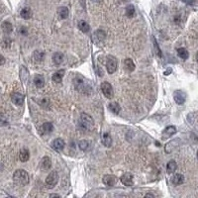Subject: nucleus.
I'll return each mask as SVG.
<instances>
[{
	"label": "nucleus",
	"instance_id": "19",
	"mask_svg": "<svg viewBox=\"0 0 198 198\" xmlns=\"http://www.w3.org/2000/svg\"><path fill=\"white\" fill-rule=\"evenodd\" d=\"M101 142H102L103 146H105L106 148H110L112 146V138L108 133H105V134L102 135Z\"/></svg>",
	"mask_w": 198,
	"mask_h": 198
},
{
	"label": "nucleus",
	"instance_id": "35",
	"mask_svg": "<svg viewBox=\"0 0 198 198\" xmlns=\"http://www.w3.org/2000/svg\"><path fill=\"white\" fill-rule=\"evenodd\" d=\"M4 63H5V58L2 55H0V66H3Z\"/></svg>",
	"mask_w": 198,
	"mask_h": 198
},
{
	"label": "nucleus",
	"instance_id": "28",
	"mask_svg": "<svg viewBox=\"0 0 198 198\" xmlns=\"http://www.w3.org/2000/svg\"><path fill=\"white\" fill-rule=\"evenodd\" d=\"M78 28H79L80 31L83 32V33H87V32H89V30H90L89 24L84 20H80L78 22Z\"/></svg>",
	"mask_w": 198,
	"mask_h": 198
},
{
	"label": "nucleus",
	"instance_id": "9",
	"mask_svg": "<svg viewBox=\"0 0 198 198\" xmlns=\"http://www.w3.org/2000/svg\"><path fill=\"white\" fill-rule=\"evenodd\" d=\"M11 100L15 105L21 106V105H23L25 97H24V95H22V94L19 93V92H15L11 95Z\"/></svg>",
	"mask_w": 198,
	"mask_h": 198
},
{
	"label": "nucleus",
	"instance_id": "18",
	"mask_svg": "<svg viewBox=\"0 0 198 198\" xmlns=\"http://www.w3.org/2000/svg\"><path fill=\"white\" fill-rule=\"evenodd\" d=\"M63 75H64V70H59V71H57L55 74H53L51 79H53V81L55 83H61Z\"/></svg>",
	"mask_w": 198,
	"mask_h": 198
},
{
	"label": "nucleus",
	"instance_id": "16",
	"mask_svg": "<svg viewBox=\"0 0 198 198\" xmlns=\"http://www.w3.org/2000/svg\"><path fill=\"white\" fill-rule=\"evenodd\" d=\"M63 59H64V55L63 54L59 53V51H57V53H55L53 55V57H51V59H53V63L55 64H57V66H59V64H62V63L63 62Z\"/></svg>",
	"mask_w": 198,
	"mask_h": 198
},
{
	"label": "nucleus",
	"instance_id": "30",
	"mask_svg": "<svg viewBox=\"0 0 198 198\" xmlns=\"http://www.w3.org/2000/svg\"><path fill=\"white\" fill-rule=\"evenodd\" d=\"M177 55L182 59H187L189 57V53L185 48H179L177 49Z\"/></svg>",
	"mask_w": 198,
	"mask_h": 198
},
{
	"label": "nucleus",
	"instance_id": "7",
	"mask_svg": "<svg viewBox=\"0 0 198 198\" xmlns=\"http://www.w3.org/2000/svg\"><path fill=\"white\" fill-rule=\"evenodd\" d=\"M175 133H176V127L175 126H173V125H170V126H167L165 129V130L162 131V140L169 139V138L173 137L175 134Z\"/></svg>",
	"mask_w": 198,
	"mask_h": 198
},
{
	"label": "nucleus",
	"instance_id": "37",
	"mask_svg": "<svg viewBox=\"0 0 198 198\" xmlns=\"http://www.w3.org/2000/svg\"><path fill=\"white\" fill-rule=\"evenodd\" d=\"M145 197H154V194H152V193H147V194L145 195Z\"/></svg>",
	"mask_w": 198,
	"mask_h": 198
},
{
	"label": "nucleus",
	"instance_id": "27",
	"mask_svg": "<svg viewBox=\"0 0 198 198\" xmlns=\"http://www.w3.org/2000/svg\"><path fill=\"white\" fill-rule=\"evenodd\" d=\"M108 108H109V110L112 112V113H114V114H119L120 110H121V107H120V105L118 104L117 102H111V103H109Z\"/></svg>",
	"mask_w": 198,
	"mask_h": 198
},
{
	"label": "nucleus",
	"instance_id": "14",
	"mask_svg": "<svg viewBox=\"0 0 198 198\" xmlns=\"http://www.w3.org/2000/svg\"><path fill=\"white\" fill-rule=\"evenodd\" d=\"M103 183L105 184L107 186H114L116 184V177L114 175H111V174H106L103 176V179H102Z\"/></svg>",
	"mask_w": 198,
	"mask_h": 198
},
{
	"label": "nucleus",
	"instance_id": "21",
	"mask_svg": "<svg viewBox=\"0 0 198 198\" xmlns=\"http://www.w3.org/2000/svg\"><path fill=\"white\" fill-rule=\"evenodd\" d=\"M68 14H70V11H68L67 7L66 6H62L58 9V15L61 19H67L68 17Z\"/></svg>",
	"mask_w": 198,
	"mask_h": 198
},
{
	"label": "nucleus",
	"instance_id": "38",
	"mask_svg": "<svg viewBox=\"0 0 198 198\" xmlns=\"http://www.w3.org/2000/svg\"><path fill=\"white\" fill-rule=\"evenodd\" d=\"M170 71H171V68H169V70H167V72H166V71L165 72V75H166V74H170Z\"/></svg>",
	"mask_w": 198,
	"mask_h": 198
},
{
	"label": "nucleus",
	"instance_id": "8",
	"mask_svg": "<svg viewBox=\"0 0 198 198\" xmlns=\"http://www.w3.org/2000/svg\"><path fill=\"white\" fill-rule=\"evenodd\" d=\"M133 179H134L133 174L130 173H126L121 176L120 181H121L125 186H132L133 185Z\"/></svg>",
	"mask_w": 198,
	"mask_h": 198
},
{
	"label": "nucleus",
	"instance_id": "4",
	"mask_svg": "<svg viewBox=\"0 0 198 198\" xmlns=\"http://www.w3.org/2000/svg\"><path fill=\"white\" fill-rule=\"evenodd\" d=\"M117 67H118V61L117 59L113 55H109V57H107V59H106V68H107V71H108V74H114L117 70Z\"/></svg>",
	"mask_w": 198,
	"mask_h": 198
},
{
	"label": "nucleus",
	"instance_id": "25",
	"mask_svg": "<svg viewBox=\"0 0 198 198\" xmlns=\"http://www.w3.org/2000/svg\"><path fill=\"white\" fill-rule=\"evenodd\" d=\"M1 29L4 33L10 34L13 31V26L10 22H8V21H4V22L1 24Z\"/></svg>",
	"mask_w": 198,
	"mask_h": 198
},
{
	"label": "nucleus",
	"instance_id": "2",
	"mask_svg": "<svg viewBox=\"0 0 198 198\" xmlns=\"http://www.w3.org/2000/svg\"><path fill=\"white\" fill-rule=\"evenodd\" d=\"M80 125L81 127L87 131H91L94 128V121L93 118L87 113H81L80 114Z\"/></svg>",
	"mask_w": 198,
	"mask_h": 198
},
{
	"label": "nucleus",
	"instance_id": "12",
	"mask_svg": "<svg viewBox=\"0 0 198 198\" xmlns=\"http://www.w3.org/2000/svg\"><path fill=\"white\" fill-rule=\"evenodd\" d=\"M40 167L42 170L47 171L49 170L51 167V158L50 157H44L42 158V161L40 162Z\"/></svg>",
	"mask_w": 198,
	"mask_h": 198
},
{
	"label": "nucleus",
	"instance_id": "3",
	"mask_svg": "<svg viewBox=\"0 0 198 198\" xmlns=\"http://www.w3.org/2000/svg\"><path fill=\"white\" fill-rule=\"evenodd\" d=\"M59 178V173L55 170H53L51 173H50V174H48V176H47V178L45 180L46 187L49 188V189L54 188L58 184Z\"/></svg>",
	"mask_w": 198,
	"mask_h": 198
},
{
	"label": "nucleus",
	"instance_id": "33",
	"mask_svg": "<svg viewBox=\"0 0 198 198\" xmlns=\"http://www.w3.org/2000/svg\"><path fill=\"white\" fill-rule=\"evenodd\" d=\"M153 43H154V50H156V54L158 55V57L162 58V51H161L160 47H158V43H157V41H156V39H154V37H153Z\"/></svg>",
	"mask_w": 198,
	"mask_h": 198
},
{
	"label": "nucleus",
	"instance_id": "22",
	"mask_svg": "<svg viewBox=\"0 0 198 198\" xmlns=\"http://www.w3.org/2000/svg\"><path fill=\"white\" fill-rule=\"evenodd\" d=\"M177 169V163H176L175 161H169L166 165V171L167 173H174V171Z\"/></svg>",
	"mask_w": 198,
	"mask_h": 198
},
{
	"label": "nucleus",
	"instance_id": "39",
	"mask_svg": "<svg viewBox=\"0 0 198 198\" xmlns=\"http://www.w3.org/2000/svg\"><path fill=\"white\" fill-rule=\"evenodd\" d=\"M50 197H59V194H51Z\"/></svg>",
	"mask_w": 198,
	"mask_h": 198
},
{
	"label": "nucleus",
	"instance_id": "23",
	"mask_svg": "<svg viewBox=\"0 0 198 198\" xmlns=\"http://www.w3.org/2000/svg\"><path fill=\"white\" fill-rule=\"evenodd\" d=\"M106 35H105V32L102 31V30H97V31L94 33L93 38H94V42H101V41H104Z\"/></svg>",
	"mask_w": 198,
	"mask_h": 198
},
{
	"label": "nucleus",
	"instance_id": "1",
	"mask_svg": "<svg viewBox=\"0 0 198 198\" xmlns=\"http://www.w3.org/2000/svg\"><path fill=\"white\" fill-rule=\"evenodd\" d=\"M13 181L20 186H25L29 183V174L24 169H17L13 174Z\"/></svg>",
	"mask_w": 198,
	"mask_h": 198
},
{
	"label": "nucleus",
	"instance_id": "17",
	"mask_svg": "<svg viewBox=\"0 0 198 198\" xmlns=\"http://www.w3.org/2000/svg\"><path fill=\"white\" fill-rule=\"evenodd\" d=\"M34 83L38 88H43L45 85V78L41 74H36L34 77Z\"/></svg>",
	"mask_w": 198,
	"mask_h": 198
},
{
	"label": "nucleus",
	"instance_id": "31",
	"mask_svg": "<svg viewBox=\"0 0 198 198\" xmlns=\"http://www.w3.org/2000/svg\"><path fill=\"white\" fill-rule=\"evenodd\" d=\"M78 147L81 150H87L90 148V143L87 140H81L78 144Z\"/></svg>",
	"mask_w": 198,
	"mask_h": 198
},
{
	"label": "nucleus",
	"instance_id": "34",
	"mask_svg": "<svg viewBox=\"0 0 198 198\" xmlns=\"http://www.w3.org/2000/svg\"><path fill=\"white\" fill-rule=\"evenodd\" d=\"M181 1L188 4V5H193V4L195 3V0H181Z\"/></svg>",
	"mask_w": 198,
	"mask_h": 198
},
{
	"label": "nucleus",
	"instance_id": "20",
	"mask_svg": "<svg viewBox=\"0 0 198 198\" xmlns=\"http://www.w3.org/2000/svg\"><path fill=\"white\" fill-rule=\"evenodd\" d=\"M19 158L22 162H26L29 161L30 158V153L27 149H22L19 153Z\"/></svg>",
	"mask_w": 198,
	"mask_h": 198
},
{
	"label": "nucleus",
	"instance_id": "10",
	"mask_svg": "<svg viewBox=\"0 0 198 198\" xmlns=\"http://www.w3.org/2000/svg\"><path fill=\"white\" fill-rule=\"evenodd\" d=\"M74 86L78 91L83 92V93H87L88 86L84 83V81L81 78H75L74 79Z\"/></svg>",
	"mask_w": 198,
	"mask_h": 198
},
{
	"label": "nucleus",
	"instance_id": "13",
	"mask_svg": "<svg viewBox=\"0 0 198 198\" xmlns=\"http://www.w3.org/2000/svg\"><path fill=\"white\" fill-rule=\"evenodd\" d=\"M64 145H66L64 144V141L63 139H61V138H58V139H55L53 141V143H51V148L55 150H58V152H59V150H63Z\"/></svg>",
	"mask_w": 198,
	"mask_h": 198
},
{
	"label": "nucleus",
	"instance_id": "36",
	"mask_svg": "<svg viewBox=\"0 0 198 198\" xmlns=\"http://www.w3.org/2000/svg\"><path fill=\"white\" fill-rule=\"evenodd\" d=\"M21 34H22V35H27V29L26 28H21Z\"/></svg>",
	"mask_w": 198,
	"mask_h": 198
},
{
	"label": "nucleus",
	"instance_id": "5",
	"mask_svg": "<svg viewBox=\"0 0 198 198\" xmlns=\"http://www.w3.org/2000/svg\"><path fill=\"white\" fill-rule=\"evenodd\" d=\"M101 90H102V92L105 95L106 98H108V99L113 98L114 90H113V87H112V85L109 82H106V81L105 82H103L101 84Z\"/></svg>",
	"mask_w": 198,
	"mask_h": 198
},
{
	"label": "nucleus",
	"instance_id": "15",
	"mask_svg": "<svg viewBox=\"0 0 198 198\" xmlns=\"http://www.w3.org/2000/svg\"><path fill=\"white\" fill-rule=\"evenodd\" d=\"M171 182H173V185H181L184 182V176L180 173H175L171 177Z\"/></svg>",
	"mask_w": 198,
	"mask_h": 198
},
{
	"label": "nucleus",
	"instance_id": "26",
	"mask_svg": "<svg viewBox=\"0 0 198 198\" xmlns=\"http://www.w3.org/2000/svg\"><path fill=\"white\" fill-rule=\"evenodd\" d=\"M124 66H125V68H126V70H129V71H134L135 67H136L134 62H133L131 59H125V61H124Z\"/></svg>",
	"mask_w": 198,
	"mask_h": 198
},
{
	"label": "nucleus",
	"instance_id": "24",
	"mask_svg": "<svg viewBox=\"0 0 198 198\" xmlns=\"http://www.w3.org/2000/svg\"><path fill=\"white\" fill-rule=\"evenodd\" d=\"M20 16L22 17L23 19H26V20L30 19L32 17V11H31V9H30L29 7L23 8V9L20 11Z\"/></svg>",
	"mask_w": 198,
	"mask_h": 198
},
{
	"label": "nucleus",
	"instance_id": "29",
	"mask_svg": "<svg viewBox=\"0 0 198 198\" xmlns=\"http://www.w3.org/2000/svg\"><path fill=\"white\" fill-rule=\"evenodd\" d=\"M45 58V53L44 51H35L33 54V59H35L37 63H40L42 62L43 59Z\"/></svg>",
	"mask_w": 198,
	"mask_h": 198
},
{
	"label": "nucleus",
	"instance_id": "32",
	"mask_svg": "<svg viewBox=\"0 0 198 198\" xmlns=\"http://www.w3.org/2000/svg\"><path fill=\"white\" fill-rule=\"evenodd\" d=\"M126 16L129 18H133L135 16V7L133 5H129L126 8Z\"/></svg>",
	"mask_w": 198,
	"mask_h": 198
},
{
	"label": "nucleus",
	"instance_id": "11",
	"mask_svg": "<svg viewBox=\"0 0 198 198\" xmlns=\"http://www.w3.org/2000/svg\"><path fill=\"white\" fill-rule=\"evenodd\" d=\"M54 130V126H53V124L50 123V122H46L44 123L41 126L40 128V133H41V135L43 136H45V135H49L51 134V132H53Z\"/></svg>",
	"mask_w": 198,
	"mask_h": 198
},
{
	"label": "nucleus",
	"instance_id": "6",
	"mask_svg": "<svg viewBox=\"0 0 198 198\" xmlns=\"http://www.w3.org/2000/svg\"><path fill=\"white\" fill-rule=\"evenodd\" d=\"M173 98L175 103H177L178 105H182L186 100V93L182 90H175L173 92Z\"/></svg>",
	"mask_w": 198,
	"mask_h": 198
}]
</instances>
